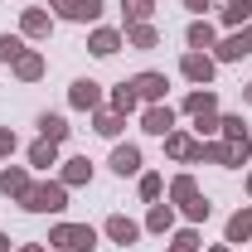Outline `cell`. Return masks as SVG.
I'll use <instances>...</instances> for the list:
<instances>
[{"label":"cell","mask_w":252,"mask_h":252,"mask_svg":"<svg viewBox=\"0 0 252 252\" xmlns=\"http://www.w3.org/2000/svg\"><path fill=\"white\" fill-rule=\"evenodd\" d=\"M44 243H49V252H93L97 248V228L93 223H54Z\"/></svg>","instance_id":"cell-1"},{"label":"cell","mask_w":252,"mask_h":252,"mask_svg":"<svg viewBox=\"0 0 252 252\" xmlns=\"http://www.w3.org/2000/svg\"><path fill=\"white\" fill-rule=\"evenodd\" d=\"M20 209H25V214H63V209H68V185H63V180H39V185H30V194L20 199Z\"/></svg>","instance_id":"cell-2"},{"label":"cell","mask_w":252,"mask_h":252,"mask_svg":"<svg viewBox=\"0 0 252 252\" xmlns=\"http://www.w3.org/2000/svg\"><path fill=\"white\" fill-rule=\"evenodd\" d=\"M252 59V25H243V30H228L214 44V63H243Z\"/></svg>","instance_id":"cell-3"},{"label":"cell","mask_w":252,"mask_h":252,"mask_svg":"<svg viewBox=\"0 0 252 252\" xmlns=\"http://www.w3.org/2000/svg\"><path fill=\"white\" fill-rule=\"evenodd\" d=\"M165 156L175 160V165H204V141L175 126V131L165 136Z\"/></svg>","instance_id":"cell-4"},{"label":"cell","mask_w":252,"mask_h":252,"mask_svg":"<svg viewBox=\"0 0 252 252\" xmlns=\"http://www.w3.org/2000/svg\"><path fill=\"white\" fill-rule=\"evenodd\" d=\"M68 107H73V112H88V117H93L97 107H107L102 83H97V78H73V83H68Z\"/></svg>","instance_id":"cell-5"},{"label":"cell","mask_w":252,"mask_h":252,"mask_svg":"<svg viewBox=\"0 0 252 252\" xmlns=\"http://www.w3.org/2000/svg\"><path fill=\"white\" fill-rule=\"evenodd\" d=\"M214 73H219L214 54H199V49H189L185 59H180V78H185V83H194V88H209V83H214Z\"/></svg>","instance_id":"cell-6"},{"label":"cell","mask_w":252,"mask_h":252,"mask_svg":"<svg viewBox=\"0 0 252 252\" xmlns=\"http://www.w3.org/2000/svg\"><path fill=\"white\" fill-rule=\"evenodd\" d=\"M141 131H146V136H160V141H165V136L175 131V107H170V102L141 107Z\"/></svg>","instance_id":"cell-7"},{"label":"cell","mask_w":252,"mask_h":252,"mask_svg":"<svg viewBox=\"0 0 252 252\" xmlns=\"http://www.w3.org/2000/svg\"><path fill=\"white\" fill-rule=\"evenodd\" d=\"M131 88H136V97H141L146 107H156V102H165V93H170V78H165V73H136Z\"/></svg>","instance_id":"cell-8"},{"label":"cell","mask_w":252,"mask_h":252,"mask_svg":"<svg viewBox=\"0 0 252 252\" xmlns=\"http://www.w3.org/2000/svg\"><path fill=\"white\" fill-rule=\"evenodd\" d=\"M180 112L185 117H219V93L214 88H194V93H185V102H180Z\"/></svg>","instance_id":"cell-9"},{"label":"cell","mask_w":252,"mask_h":252,"mask_svg":"<svg viewBox=\"0 0 252 252\" xmlns=\"http://www.w3.org/2000/svg\"><path fill=\"white\" fill-rule=\"evenodd\" d=\"M126 34L112 30V25H97L93 34H88V54H97V59H112V54H122Z\"/></svg>","instance_id":"cell-10"},{"label":"cell","mask_w":252,"mask_h":252,"mask_svg":"<svg viewBox=\"0 0 252 252\" xmlns=\"http://www.w3.org/2000/svg\"><path fill=\"white\" fill-rule=\"evenodd\" d=\"M102 233H107V243H117V248H131V243H136L146 228H141L136 219H126V214H112V219L102 223Z\"/></svg>","instance_id":"cell-11"},{"label":"cell","mask_w":252,"mask_h":252,"mask_svg":"<svg viewBox=\"0 0 252 252\" xmlns=\"http://www.w3.org/2000/svg\"><path fill=\"white\" fill-rule=\"evenodd\" d=\"M20 34H25V39H49V34H54V15H49L44 5L20 10Z\"/></svg>","instance_id":"cell-12"},{"label":"cell","mask_w":252,"mask_h":252,"mask_svg":"<svg viewBox=\"0 0 252 252\" xmlns=\"http://www.w3.org/2000/svg\"><path fill=\"white\" fill-rule=\"evenodd\" d=\"M107 165H112V170L126 180V175H141V165H146V160H141V146H131V141H117Z\"/></svg>","instance_id":"cell-13"},{"label":"cell","mask_w":252,"mask_h":252,"mask_svg":"<svg viewBox=\"0 0 252 252\" xmlns=\"http://www.w3.org/2000/svg\"><path fill=\"white\" fill-rule=\"evenodd\" d=\"M30 170H25V165H5V170H0V194H5V199H15V204H20V199H25V194H30Z\"/></svg>","instance_id":"cell-14"},{"label":"cell","mask_w":252,"mask_h":252,"mask_svg":"<svg viewBox=\"0 0 252 252\" xmlns=\"http://www.w3.org/2000/svg\"><path fill=\"white\" fill-rule=\"evenodd\" d=\"M175 219H180V209L165 199V204H151V214H146V233H156V238H165V233H175Z\"/></svg>","instance_id":"cell-15"},{"label":"cell","mask_w":252,"mask_h":252,"mask_svg":"<svg viewBox=\"0 0 252 252\" xmlns=\"http://www.w3.org/2000/svg\"><path fill=\"white\" fill-rule=\"evenodd\" d=\"M63 170H59V180L68 189H83V185H93V160L88 156H73V160H59Z\"/></svg>","instance_id":"cell-16"},{"label":"cell","mask_w":252,"mask_h":252,"mask_svg":"<svg viewBox=\"0 0 252 252\" xmlns=\"http://www.w3.org/2000/svg\"><path fill=\"white\" fill-rule=\"evenodd\" d=\"M185 44H189V49H199V54H209V49L219 44V30H214V20H209V15H204V20H189Z\"/></svg>","instance_id":"cell-17"},{"label":"cell","mask_w":252,"mask_h":252,"mask_svg":"<svg viewBox=\"0 0 252 252\" xmlns=\"http://www.w3.org/2000/svg\"><path fill=\"white\" fill-rule=\"evenodd\" d=\"M223 243H228V248H238V243H252V204H248V209H238L233 219L223 223Z\"/></svg>","instance_id":"cell-18"},{"label":"cell","mask_w":252,"mask_h":252,"mask_svg":"<svg viewBox=\"0 0 252 252\" xmlns=\"http://www.w3.org/2000/svg\"><path fill=\"white\" fill-rule=\"evenodd\" d=\"M39 136H44V141H54V146H63V141H68V131H73V126H68V117H63V112H39Z\"/></svg>","instance_id":"cell-19"},{"label":"cell","mask_w":252,"mask_h":252,"mask_svg":"<svg viewBox=\"0 0 252 252\" xmlns=\"http://www.w3.org/2000/svg\"><path fill=\"white\" fill-rule=\"evenodd\" d=\"M219 25H228V30L252 25V0H223L219 5Z\"/></svg>","instance_id":"cell-20"},{"label":"cell","mask_w":252,"mask_h":252,"mask_svg":"<svg viewBox=\"0 0 252 252\" xmlns=\"http://www.w3.org/2000/svg\"><path fill=\"white\" fill-rule=\"evenodd\" d=\"M107 107H112V112H122V117L141 112V97H136V88H131V78H126V83H117V88L107 93Z\"/></svg>","instance_id":"cell-21"},{"label":"cell","mask_w":252,"mask_h":252,"mask_svg":"<svg viewBox=\"0 0 252 252\" xmlns=\"http://www.w3.org/2000/svg\"><path fill=\"white\" fill-rule=\"evenodd\" d=\"M93 131H97V136H107V141H117V136L126 131V117H122V112H112V107H97V112H93Z\"/></svg>","instance_id":"cell-22"},{"label":"cell","mask_w":252,"mask_h":252,"mask_svg":"<svg viewBox=\"0 0 252 252\" xmlns=\"http://www.w3.org/2000/svg\"><path fill=\"white\" fill-rule=\"evenodd\" d=\"M122 34H126V44L141 49V54H146V49H160V30L151 25V20H146V25H126Z\"/></svg>","instance_id":"cell-23"},{"label":"cell","mask_w":252,"mask_h":252,"mask_svg":"<svg viewBox=\"0 0 252 252\" xmlns=\"http://www.w3.org/2000/svg\"><path fill=\"white\" fill-rule=\"evenodd\" d=\"M44 73H49V59H44V54H39V49H30V54H25V59L15 63V78H20V83H39V78H44Z\"/></svg>","instance_id":"cell-24"},{"label":"cell","mask_w":252,"mask_h":252,"mask_svg":"<svg viewBox=\"0 0 252 252\" xmlns=\"http://www.w3.org/2000/svg\"><path fill=\"white\" fill-rule=\"evenodd\" d=\"M189 199H199V180H194V175H175V180H170V204H175V209H185Z\"/></svg>","instance_id":"cell-25"},{"label":"cell","mask_w":252,"mask_h":252,"mask_svg":"<svg viewBox=\"0 0 252 252\" xmlns=\"http://www.w3.org/2000/svg\"><path fill=\"white\" fill-rule=\"evenodd\" d=\"M54 165H59V146L39 136V141L30 146V170H54Z\"/></svg>","instance_id":"cell-26"},{"label":"cell","mask_w":252,"mask_h":252,"mask_svg":"<svg viewBox=\"0 0 252 252\" xmlns=\"http://www.w3.org/2000/svg\"><path fill=\"white\" fill-rule=\"evenodd\" d=\"M25 54H30V39H25V34H0V63L15 68Z\"/></svg>","instance_id":"cell-27"},{"label":"cell","mask_w":252,"mask_h":252,"mask_svg":"<svg viewBox=\"0 0 252 252\" xmlns=\"http://www.w3.org/2000/svg\"><path fill=\"white\" fill-rule=\"evenodd\" d=\"M219 136H223V141H233V146H238V141H252L248 122H243L238 112H228V117H219Z\"/></svg>","instance_id":"cell-28"},{"label":"cell","mask_w":252,"mask_h":252,"mask_svg":"<svg viewBox=\"0 0 252 252\" xmlns=\"http://www.w3.org/2000/svg\"><path fill=\"white\" fill-rule=\"evenodd\" d=\"M136 189H141V199H146V204H160V199H165V180H160L156 170H146V175L136 180Z\"/></svg>","instance_id":"cell-29"},{"label":"cell","mask_w":252,"mask_h":252,"mask_svg":"<svg viewBox=\"0 0 252 252\" xmlns=\"http://www.w3.org/2000/svg\"><path fill=\"white\" fill-rule=\"evenodd\" d=\"M122 10H126V25H146L156 15V0H122Z\"/></svg>","instance_id":"cell-30"},{"label":"cell","mask_w":252,"mask_h":252,"mask_svg":"<svg viewBox=\"0 0 252 252\" xmlns=\"http://www.w3.org/2000/svg\"><path fill=\"white\" fill-rule=\"evenodd\" d=\"M102 10H107V0H78L73 20H78V25H97V20H102Z\"/></svg>","instance_id":"cell-31"},{"label":"cell","mask_w":252,"mask_h":252,"mask_svg":"<svg viewBox=\"0 0 252 252\" xmlns=\"http://www.w3.org/2000/svg\"><path fill=\"white\" fill-rule=\"evenodd\" d=\"M180 214H185V219L194 223V228H199V223H209V214H214V204H209V199L199 194V199H189V204L180 209Z\"/></svg>","instance_id":"cell-32"},{"label":"cell","mask_w":252,"mask_h":252,"mask_svg":"<svg viewBox=\"0 0 252 252\" xmlns=\"http://www.w3.org/2000/svg\"><path fill=\"white\" fill-rule=\"evenodd\" d=\"M204 165H223L228 170V141H204Z\"/></svg>","instance_id":"cell-33"},{"label":"cell","mask_w":252,"mask_h":252,"mask_svg":"<svg viewBox=\"0 0 252 252\" xmlns=\"http://www.w3.org/2000/svg\"><path fill=\"white\" fill-rule=\"evenodd\" d=\"M15 151H20V136H15L10 126H0V160H10Z\"/></svg>","instance_id":"cell-34"},{"label":"cell","mask_w":252,"mask_h":252,"mask_svg":"<svg viewBox=\"0 0 252 252\" xmlns=\"http://www.w3.org/2000/svg\"><path fill=\"white\" fill-rule=\"evenodd\" d=\"M49 5V15H59V20H73V10H78V0H44Z\"/></svg>","instance_id":"cell-35"},{"label":"cell","mask_w":252,"mask_h":252,"mask_svg":"<svg viewBox=\"0 0 252 252\" xmlns=\"http://www.w3.org/2000/svg\"><path fill=\"white\" fill-rule=\"evenodd\" d=\"M219 117H223V112H219ZM219 117H199V122H194L199 141H204V136H219Z\"/></svg>","instance_id":"cell-36"},{"label":"cell","mask_w":252,"mask_h":252,"mask_svg":"<svg viewBox=\"0 0 252 252\" xmlns=\"http://www.w3.org/2000/svg\"><path fill=\"white\" fill-rule=\"evenodd\" d=\"M185 10H194V20H204V15L214 10V0H185Z\"/></svg>","instance_id":"cell-37"},{"label":"cell","mask_w":252,"mask_h":252,"mask_svg":"<svg viewBox=\"0 0 252 252\" xmlns=\"http://www.w3.org/2000/svg\"><path fill=\"white\" fill-rule=\"evenodd\" d=\"M165 252H199V248H185V243H175V238H170V248Z\"/></svg>","instance_id":"cell-38"},{"label":"cell","mask_w":252,"mask_h":252,"mask_svg":"<svg viewBox=\"0 0 252 252\" xmlns=\"http://www.w3.org/2000/svg\"><path fill=\"white\" fill-rule=\"evenodd\" d=\"M15 252H49L44 243H25V248H15Z\"/></svg>","instance_id":"cell-39"},{"label":"cell","mask_w":252,"mask_h":252,"mask_svg":"<svg viewBox=\"0 0 252 252\" xmlns=\"http://www.w3.org/2000/svg\"><path fill=\"white\" fill-rule=\"evenodd\" d=\"M0 252H10V238H5V233H0Z\"/></svg>","instance_id":"cell-40"},{"label":"cell","mask_w":252,"mask_h":252,"mask_svg":"<svg viewBox=\"0 0 252 252\" xmlns=\"http://www.w3.org/2000/svg\"><path fill=\"white\" fill-rule=\"evenodd\" d=\"M243 102H252V83H248V88H243Z\"/></svg>","instance_id":"cell-41"},{"label":"cell","mask_w":252,"mask_h":252,"mask_svg":"<svg viewBox=\"0 0 252 252\" xmlns=\"http://www.w3.org/2000/svg\"><path fill=\"white\" fill-rule=\"evenodd\" d=\"M209 252H233V248H228V243H219V248H209Z\"/></svg>","instance_id":"cell-42"},{"label":"cell","mask_w":252,"mask_h":252,"mask_svg":"<svg viewBox=\"0 0 252 252\" xmlns=\"http://www.w3.org/2000/svg\"><path fill=\"white\" fill-rule=\"evenodd\" d=\"M248 194H252V170H248Z\"/></svg>","instance_id":"cell-43"}]
</instances>
